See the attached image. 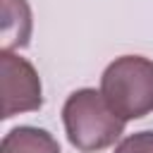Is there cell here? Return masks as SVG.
<instances>
[{"instance_id":"obj_1","label":"cell","mask_w":153,"mask_h":153,"mask_svg":"<svg viewBox=\"0 0 153 153\" xmlns=\"http://www.w3.org/2000/svg\"><path fill=\"white\" fill-rule=\"evenodd\" d=\"M62 124L69 143L81 153H96L112 146L124 134V120L108 105L96 88H76L62 105Z\"/></svg>"},{"instance_id":"obj_2","label":"cell","mask_w":153,"mask_h":153,"mask_svg":"<svg viewBox=\"0 0 153 153\" xmlns=\"http://www.w3.org/2000/svg\"><path fill=\"white\" fill-rule=\"evenodd\" d=\"M100 93L124 120H141L153 112V60L143 55L115 57L100 76Z\"/></svg>"},{"instance_id":"obj_3","label":"cell","mask_w":153,"mask_h":153,"mask_svg":"<svg viewBox=\"0 0 153 153\" xmlns=\"http://www.w3.org/2000/svg\"><path fill=\"white\" fill-rule=\"evenodd\" d=\"M2 74V120L22 112H36L43 105V86L36 67L10 48L0 50Z\"/></svg>"},{"instance_id":"obj_4","label":"cell","mask_w":153,"mask_h":153,"mask_svg":"<svg viewBox=\"0 0 153 153\" xmlns=\"http://www.w3.org/2000/svg\"><path fill=\"white\" fill-rule=\"evenodd\" d=\"M0 153H62L55 136L41 127L22 124L2 136Z\"/></svg>"},{"instance_id":"obj_5","label":"cell","mask_w":153,"mask_h":153,"mask_svg":"<svg viewBox=\"0 0 153 153\" xmlns=\"http://www.w3.org/2000/svg\"><path fill=\"white\" fill-rule=\"evenodd\" d=\"M31 38V10L26 0H2V48H24Z\"/></svg>"},{"instance_id":"obj_6","label":"cell","mask_w":153,"mask_h":153,"mask_svg":"<svg viewBox=\"0 0 153 153\" xmlns=\"http://www.w3.org/2000/svg\"><path fill=\"white\" fill-rule=\"evenodd\" d=\"M115 153H153V129L129 134L115 146Z\"/></svg>"}]
</instances>
